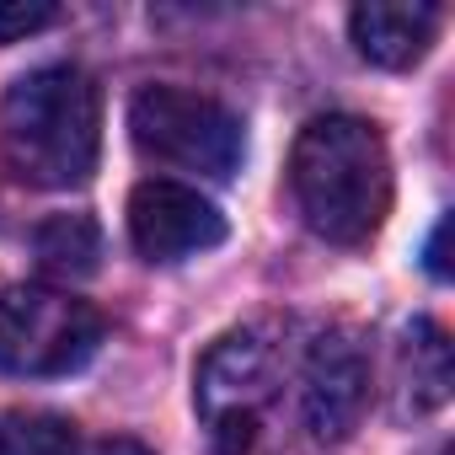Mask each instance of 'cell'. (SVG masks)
<instances>
[{
  "instance_id": "12",
  "label": "cell",
  "mask_w": 455,
  "mask_h": 455,
  "mask_svg": "<svg viewBox=\"0 0 455 455\" xmlns=\"http://www.w3.org/2000/svg\"><path fill=\"white\" fill-rule=\"evenodd\" d=\"M54 22H60V6H49V0H0V49L22 44Z\"/></svg>"
},
{
  "instance_id": "5",
  "label": "cell",
  "mask_w": 455,
  "mask_h": 455,
  "mask_svg": "<svg viewBox=\"0 0 455 455\" xmlns=\"http://www.w3.org/2000/svg\"><path fill=\"white\" fill-rule=\"evenodd\" d=\"M279 391V343L263 327L225 332L193 375V402L209 423L214 455H258Z\"/></svg>"
},
{
  "instance_id": "11",
  "label": "cell",
  "mask_w": 455,
  "mask_h": 455,
  "mask_svg": "<svg viewBox=\"0 0 455 455\" xmlns=\"http://www.w3.org/2000/svg\"><path fill=\"white\" fill-rule=\"evenodd\" d=\"M0 455H81L76 423L49 412H12L0 418Z\"/></svg>"
},
{
  "instance_id": "1",
  "label": "cell",
  "mask_w": 455,
  "mask_h": 455,
  "mask_svg": "<svg viewBox=\"0 0 455 455\" xmlns=\"http://www.w3.org/2000/svg\"><path fill=\"white\" fill-rule=\"evenodd\" d=\"M290 193L311 231L332 247H364L391 214V156L370 118L322 113L290 150Z\"/></svg>"
},
{
  "instance_id": "9",
  "label": "cell",
  "mask_w": 455,
  "mask_h": 455,
  "mask_svg": "<svg viewBox=\"0 0 455 455\" xmlns=\"http://www.w3.org/2000/svg\"><path fill=\"white\" fill-rule=\"evenodd\" d=\"M402 412L423 418V412H439L450 402V343H444V327L439 322H412L407 338H402Z\"/></svg>"
},
{
  "instance_id": "8",
  "label": "cell",
  "mask_w": 455,
  "mask_h": 455,
  "mask_svg": "<svg viewBox=\"0 0 455 455\" xmlns=\"http://www.w3.org/2000/svg\"><path fill=\"white\" fill-rule=\"evenodd\" d=\"M444 28V12L439 6H402V0H375V6H359L348 17V33H354V49L380 65V70H407L418 65L434 38Z\"/></svg>"
},
{
  "instance_id": "13",
  "label": "cell",
  "mask_w": 455,
  "mask_h": 455,
  "mask_svg": "<svg viewBox=\"0 0 455 455\" xmlns=\"http://www.w3.org/2000/svg\"><path fill=\"white\" fill-rule=\"evenodd\" d=\"M444 236H450V220L434 225V236H428V274L434 279H450V258H444Z\"/></svg>"
},
{
  "instance_id": "10",
  "label": "cell",
  "mask_w": 455,
  "mask_h": 455,
  "mask_svg": "<svg viewBox=\"0 0 455 455\" xmlns=\"http://www.w3.org/2000/svg\"><path fill=\"white\" fill-rule=\"evenodd\" d=\"M38 263L49 274H65V279H86L97 274V258H102V231L86 220V214H54L49 225H38Z\"/></svg>"
},
{
  "instance_id": "7",
  "label": "cell",
  "mask_w": 455,
  "mask_h": 455,
  "mask_svg": "<svg viewBox=\"0 0 455 455\" xmlns=\"http://www.w3.org/2000/svg\"><path fill=\"white\" fill-rule=\"evenodd\" d=\"M129 242L145 263H182L225 242V214L198 188L150 177L129 193Z\"/></svg>"
},
{
  "instance_id": "4",
  "label": "cell",
  "mask_w": 455,
  "mask_h": 455,
  "mask_svg": "<svg viewBox=\"0 0 455 455\" xmlns=\"http://www.w3.org/2000/svg\"><path fill=\"white\" fill-rule=\"evenodd\" d=\"M108 322L97 306L76 300L54 284H12L0 290V375L54 380L92 364Z\"/></svg>"
},
{
  "instance_id": "3",
  "label": "cell",
  "mask_w": 455,
  "mask_h": 455,
  "mask_svg": "<svg viewBox=\"0 0 455 455\" xmlns=\"http://www.w3.org/2000/svg\"><path fill=\"white\" fill-rule=\"evenodd\" d=\"M129 140L145 161L172 166V172H193L209 182L236 177L242 156H247V129L242 113L225 108L209 92H188V86H145L129 102Z\"/></svg>"
},
{
  "instance_id": "14",
  "label": "cell",
  "mask_w": 455,
  "mask_h": 455,
  "mask_svg": "<svg viewBox=\"0 0 455 455\" xmlns=\"http://www.w3.org/2000/svg\"><path fill=\"white\" fill-rule=\"evenodd\" d=\"M81 455H150L140 439H102V444H92V450H81Z\"/></svg>"
},
{
  "instance_id": "6",
  "label": "cell",
  "mask_w": 455,
  "mask_h": 455,
  "mask_svg": "<svg viewBox=\"0 0 455 455\" xmlns=\"http://www.w3.org/2000/svg\"><path fill=\"white\" fill-rule=\"evenodd\" d=\"M370 407V354L348 327H327L311 338L300 359V412L316 439H348Z\"/></svg>"
},
{
  "instance_id": "2",
  "label": "cell",
  "mask_w": 455,
  "mask_h": 455,
  "mask_svg": "<svg viewBox=\"0 0 455 455\" xmlns=\"http://www.w3.org/2000/svg\"><path fill=\"white\" fill-rule=\"evenodd\" d=\"M6 166L33 188H81L102 156V92L76 65L22 76L0 108Z\"/></svg>"
}]
</instances>
